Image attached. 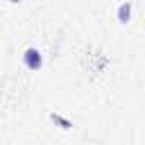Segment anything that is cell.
I'll return each instance as SVG.
<instances>
[{"mask_svg":"<svg viewBox=\"0 0 145 145\" xmlns=\"http://www.w3.org/2000/svg\"><path fill=\"white\" fill-rule=\"evenodd\" d=\"M23 59H25V66H27V68H32V70H39V68H41V63H43V59H41V52H39L36 48H29V50H25Z\"/></svg>","mask_w":145,"mask_h":145,"instance_id":"6da1fadb","label":"cell"},{"mask_svg":"<svg viewBox=\"0 0 145 145\" xmlns=\"http://www.w3.org/2000/svg\"><path fill=\"white\" fill-rule=\"evenodd\" d=\"M9 2H20V0H9Z\"/></svg>","mask_w":145,"mask_h":145,"instance_id":"3957f363","label":"cell"},{"mask_svg":"<svg viewBox=\"0 0 145 145\" xmlns=\"http://www.w3.org/2000/svg\"><path fill=\"white\" fill-rule=\"evenodd\" d=\"M131 18V5L129 2H122L120 7H118V20L120 23H127Z\"/></svg>","mask_w":145,"mask_h":145,"instance_id":"7a4b0ae2","label":"cell"}]
</instances>
